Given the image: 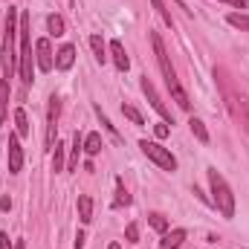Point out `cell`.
Here are the masks:
<instances>
[{"label": "cell", "instance_id": "obj_8", "mask_svg": "<svg viewBox=\"0 0 249 249\" xmlns=\"http://www.w3.org/2000/svg\"><path fill=\"white\" fill-rule=\"evenodd\" d=\"M142 93L148 96L151 107H154V110H157V113L162 116V122H171V124H174V116H171V110H168V107L162 105V99H160V93H157V87L151 84V78H148V75H142Z\"/></svg>", "mask_w": 249, "mask_h": 249}, {"label": "cell", "instance_id": "obj_29", "mask_svg": "<svg viewBox=\"0 0 249 249\" xmlns=\"http://www.w3.org/2000/svg\"><path fill=\"white\" fill-rule=\"evenodd\" d=\"M154 133H157V139H165L171 133V127H168V122H157L154 124Z\"/></svg>", "mask_w": 249, "mask_h": 249}, {"label": "cell", "instance_id": "obj_26", "mask_svg": "<svg viewBox=\"0 0 249 249\" xmlns=\"http://www.w3.org/2000/svg\"><path fill=\"white\" fill-rule=\"evenodd\" d=\"M122 113H124V119H130L133 124H145V119H142V113H139L136 107H130V105H122Z\"/></svg>", "mask_w": 249, "mask_h": 249}, {"label": "cell", "instance_id": "obj_15", "mask_svg": "<svg viewBox=\"0 0 249 249\" xmlns=\"http://www.w3.org/2000/svg\"><path fill=\"white\" fill-rule=\"evenodd\" d=\"M188 127H191V133L197 136V142H200V145H209V130H206V124L200 122V119H194V116H191V119H188Z\"/></svg>", "mask_w": 249, "mask_h": 249}, {"label": "cell", "instance_id": "obj_5", "mask_svg": "<svg viewBox=\"0 0 249 249\" xmlns=\"http://www.w3.org/2000/svg\"><path fill=\"white\" fill-rule=\"evenodd\" d=\"M217 75H220V84H223V99H226L229 113H232V116H235V122H241V127L249 133V102L232 90V84L223 78V72H217Z\"/></svg>", "mask_w": 249, "mask_h": 249}, {"label": "cell", "instance_id": "obj_22", "mask_svg": "<svg viewBox=\"0 0 249 249\" xmlns=\"http://www.w3.org/2000/svg\"><path fill=\"white\" fill-rule=\"evenodd\" d=\"M55 154H53V171H67V160H64V145L61 142H55V148H53Z\"/></svg>", "mask_w": 249, "mask_h": 249}, {"label": "cell", "instance_id": "obj_19", "mask_svg": "<svg viewBox=\"0 0 249 249\" xmlns=\"http://www.w3.org/2000/svg\"><path fill=\"white\" fill-rule=\"evenodd\" d=\"M9 113V81H0V124L6 122Z\"/></svg>", "mask_w": 249, "mask_h": 249}, {"label": "cell", "instance_id": "obj_17", "mask_svg": "<svg viewBox=\"0 0 249 249\" xmlns=\"http://www.w3.org/2000/svg\"><path fill=\"white\" fill-rule=\"evenodd\" d=\"M90 50H93V55H96V61H99V64L107 61V55H105V41H102V35H90Z\"/></svg>", "mask_w": 249, "mask_h": 249}, {"label": "cell", "instance_id": "obj_27", "mask_svg": "<svg viewBox=\"0 0 249 249\" xmlns=\"http://www.w3.org/2000/svg\"><path fill=\"white\" fill-rule=\"evenodd\" d=\"M96 116H99V119H102V124H105V130H107V133H110V136H113V139H116V142H119V139H122V136H119V133H116V127H113V124H110V119H107V116H105V113H102V107H96Z\"/></svg>", "mask_w": 249, "mask_h": 249}, {"label": "cell", "instance_id": "obj_31", "mask_svg": "<svg viewBox=\"0 0 249 249\" xmlns=\"http://www.w3.org/2000/svg\"><path fill=\"white\" fill-rule=\"evenodd\" d=\"M0 249H12V244H9V235H6V232H0Z\"/></svg>", "mask_w": 249, "mask_h": 249}, {"label": "cell", "instance_id": "obj_23", "mask_svg": "<svg viewBox=\"0 0 249 249\" xmlns=\"http://www.w3.org/2000/svg\"><path fill=\"white\" fill-rule=\"evenodd\" d=\"M151 3H154V9H157V12H160V18H162V23H165V26H171V29H174V18H171V12H168V9H165V3H162V0H151Z\"/></svg>", "mask_w": 249, "mask_h": 249}, {"label": "cell", "instance_id": "obj_18", "mask_svg": "<svg viewBox=\"0 0 249 249\" xmlns=\"http://www.w3.org/2000/svg\"><path fill=\"white\" fill-rule=\"evenodd\" d=\"M15 127H18V136H29V119H26V110L23 107L15 110Z\"/></svg>", "mask_w": 249, "mask_h": 249}, {"label": "cell", "instance_id": "obj_21", "mask_svg": "<svg viewBox=\"0 0 249 249\" xmlns=\"http://www.w3.org/2000/svg\"><path fill=\"white\" fill-rule=\"evenodd\" d=\"M47 29H50V35L61 38L64 35V18L61 15H50V18H47Z\"/></svg>", "mask_w": 249, "mask_h": 249}, {"label": "cell", "instance_id": "obj_6", "mask_svg": "<svg viewBox=\"0 0 249 249\" xmlns=\"http://www.w3.org/2000/svg\"><path fill=\"white\" fill-rule=\"evenodd\" d=\"M139 148H142V154H145L154 165H160L162 171H177V160H174V154H171L168 148H162L160 142H148V139H142Z\"/></svg>", "mask_w": 249, "mask_h": 249}, {"label": "cell", "instance_id": "obj_36", "mask_svg": "<svg viewBox=\"0 0 249 249\" xmlns=\"http://www.w3.org/2000/svg\"><path fill=\"white\" fill-rule=\"evenodd\" d=\"M0 38H3V29H0Z\"/></svg>", "mask_w": 249, "mask_h": 249}, {"label": "cell", "instance_id": "obj_7", "mask_svg": "<svg viewBox=\"0 0 249 249\" xmlns=\"http://www.w3.org/2000/svg\"><path fill=\"white\" fill-rule=\"evenodd\" d=\"M58 116H61V99L50 96V105H47V148L50 151L58 142Z\"/></svg>", "mask_w": 249, "mask_h": 249}, {"label": "cell", "instance_id": "obj_12", "mask_svg": "<svg viewBox=\"0 0 249 249\" xmlns=\"http://www.w3.org/2000/svg\"><path fill=\"white\" fill-rule=\"evenodd\" d=\"M183 241H186V229H171V232L162 235L160 249H180L183 247Z\"/></svg>", "mask_w": 249, "mask_h": 249}, {"label": "cell", "instance_id": "obj_1", "mask_svg": "<svg viewBox=\"0 0 249 249\" xmlns=\"http://www.w3.org/2000/svg\"><path fill=\"white\" fill-rule=\"evenodd\" d=\"M151 44H154L157 64H160V70H162V78H165V84H168V90H171L174 102H177L183 110H188V107H191V102H188V93L183 90V84H180V78H177V70H174V64L168 61V53H165V44H162L160 32H151Z\"/></svg>", "mask_w": 249, "mask_h": 249}, {"label": "cell", "instance_id": "obj_14", "mask_svg": "<svg viewBox=\"0 0 249 249\" xmlns=\"http://www.w3.org/2000/svg\"><path fill=\"white\" fill-rule=\"evenodd\" d=\"M78 220L81 223L93 220V200H90V194H78Z\"/></svg>", "mask_w": 249, "mask_h": 249}, {"label": "cell", "instance_id": "obj_9", "mask_svg": "<svg viewBox=\"0 0 249 249\" xmlns=\"http://www.w3.org/2000/svg\"><path fill=\"white\" fill-rule=\"evenodd\" d=\"M35 64H38V70H44V72H50V70L55 67V55H53V47H50L47 38L35 41Z\"/></svg>", "mask_w": 249, "mask_h": 249}, {"label": "cell", "instance_id": "obj_24", "mask_svg": "<svg viewBox=\"0 0 249 249\" xmlns=\"http://www.w3.org/2000/svg\"><path fill=\"white\" fill-rule=\"evenodd\" d=\"M232 26H238V29H244V32H249V15H241V12H232L229 18H226Z\"/></svg>", "mask_w": 249, "mask_h": 249}, {"label": "cell", "instance_id": "obj_11", "mask_svg": "<svg viewBox=\"0 0 249 249\" xmlns=\"http://www.w3.org/2000/svg\"><path fill=\"white\" fill-rule=\"evenodd\" d=\"M72 64H75V47H72V44H64L61 50L55 53V70L64 72V70H70Z\"/></svg>", "mask_w": 249, "mask_h": 249}, {"label": "cell", "instance_id": "obj_30", "mask_svg": "<svg viewBox=\"0 0 249 249\" xmlns=\"http://www.w3.org/2000/svg\"><path fill=\"white\" fill-rule=\"evenodd\" d=\"M84 241H87V238H84V232H78V235H75V247H72V249H84Z\"/></svg>", "mask_w": 249, "mask_h": 249}, {"label": "cell", "instance_id": "obj_32", "mask_svg": "<svg viewBox=\"0 0 249 249\" xmlns=\"http://www.w3.org/2000/svg\"><path fill=\"white\" fill-rule=\"evenodd\" d=\"M0 209L9 212V209H12V200H9V197H0Z\"/></svg>", "mask_w": 249, "mask_h": 249}, {"label": "cell", "instance_id": "obj_33", "mask_svg": "<svg viewBox=\"0 0 249 249\" xmlns=\"http://www.w3.org/2000/svg\"><path fill=\"white\" fill-rule=\"evenodd\" d=\"M220 3H229V6H235V9H244V6H247L244 0H220Z\"/></svg>", "mask_w": 249, "mask_h": 249}, {"label": "cell", "instance_id": "obj_16", "mask_svg": "<svg viewBox=\"0 0 249 249\" xmlns=\"http://www.w3.org/2000/svg\"><path fill=\"white\" fill-rule=\"evenodd\" d=\"M102 148H105V145H102V136H99V133H96V130H93V133H87V136H84V151H87V154H90V157H96V154H99V151H102Z\"/></svg>", "mask_w": 249, "mask_h": 249}, {"label": "cell", "instance_id": "obj_13", "mask_svg": "<svg viewBox=\"0 0 249 249\" xmlns=\"http://www.w3.org/2000/svg\"><path fill=\"white\" fill-rule=\"evenodd\" d=\"M110 55H113V64H116V70H127L130 67V58H127V53H124L122 41H110Z\"/></svg>", "mask_w": 249, "mask_h": 249}, {"label": "cell", "instance_id": "obj_3", "mask_svg": "<svg viewBox=\"0 0 249 249\" xmlns=\"http://www.w3.org/2000/svg\"><path fill=\"white\" fill-rule=\"evenodd\" d=\"M209 186H212V206L223 217H235V194L217 168H209Z\"/></svg>", "mask_w": 249, "mask_h": 249}, {"label": "cell", "instance_id": "obj_4", "mask_svg": "<svg viewBox=\"0 0 249 249\" xmlns=\"http://www.w3.org/2000/svg\"><path fill=\"white\" fill-rule=\"evenodd\" d=\"M18 35H20V55H18V72L23 78V84L29 87L35 72H32V64H35V55H32V38H29V15H20V23H18Z\"/></svg>", "mask_w": 249, "mask_h": 249}, {"label": "cell", "instance_id": "obj_20", "mask_svg": "<svg viewBox=\"0 0 249 249\" xmlns=\"http://www.w3.org/2000/svg\"><path fill=\"white\" fill-rule=\"evenodd\" d=\"M113 206L119 209V206H130V194H127V188H124L122 177H116V200H113Z\"/></svg>", "mask_w": 249, "mask_h": 249}, {"label": "cell", "instance_id": "obj_28", "mask_svg": "<svg viewBox=\"0 0 249 249\" xmlns=\"http://www.w3.org/2000/svg\"><path fill=\"white\" fill-rule=\"evenodd\" d=\"M124 238H127L130 244H136V241H139V226H136V223H127V229H124Z\"/></svg>", "mask_w": 249, "mask_h": 249}, {"label": "cell", "instance_id": "obj_35", "mask_svg": "<svg viewBox=\"0 0 249 249\" xmlns=\"http://www.w3.org/2000/svg\"><path fill=\"white\" fill-rule=\"evenodd\" d=\"M107 249H122V247H119V244H110V247H107Z\"/></svg>", "mask_w": 249, "mask_h": 249}, {"label": "cell", "instance_id": "obj_10", "mask_svg": "<svg viewBox=\"0 0 249 249\" xmlns=\"http://www.w3.org/2000/svg\"><path fill=\"white\" fill-rule=\"evenodd\" d=\"M9 174H20V168H23V148H20V142H18V136H9Z\"/></svg>", "mask_w": 249, "mask_h": 249}, {"label": "cell", "instance_id": "obj_34", "mask_svg": "<svg viewBox=\"0 0 249 249\" xmlns=\"http://www.w3.org/2000/svg\"><path fill=\"white\" fill-rule=\"evenodd\" d=\"M15 249H26V244H23V241H18V244H15Z\"/></svg>", "mask_w": 249, "mask_h": 249}, {"label": "cell", "instance_id": "obj_25", "mask_svg": "<svg viewBox=\"0 0 249 249\" xmlns=\"http://www.w3.org/2000/svg\"><path fill=\"white\" fill-rule=\"evenodd\" d=\"M148 223L157 229V232H165L168 229V220H165V214H160V212H154V214H148Z\"/></svg>", "mask_w": 249, "mask_h": 249}, {"label": "cell", "instance_id": "obj_2", "mask_svg": "<svg viewBox=\"0 0 249 249\" xmlns=\"http://www.w3.org/2000/svg\"><path fill=\"white\" fill-rule=\"evenodd\" d=\"M18 23H20V18H18V9H12L9 6V12H6V20H3V50H0V61H3V81H9L12 75H15V70H18V55H15V38H18Z\"/></svg>", "mask_w": 249, "mask_h": 249}, {"label": "cell", "instance_id": "obj_37", "mask_svg": "<svg viewBox=\"0 0 249 249\" xmlns=\"http://www.w3.org/2000/svg\"><path fill=\"white\" fill-rule=\"evenodd\" d=\"M244 3H249V0H244Z\"/></svg>", "mask_w": 249, "mask_h": 249}]
</instances>
